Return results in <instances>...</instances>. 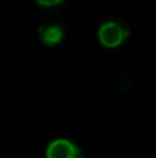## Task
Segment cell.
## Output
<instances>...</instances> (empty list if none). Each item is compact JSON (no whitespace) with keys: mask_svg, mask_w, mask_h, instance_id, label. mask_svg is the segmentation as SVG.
Instances as JSON below:
<instances>
[{"mask_svg":"<svg viewBox=\"0 0 156 158\" xmlns=\"http://www.w3.org/2000/svg\"><path fill=\"white\" fill-rule=\"evenodd\" d=\"M126 35H127L126 29L116 22H106L100 26V31H98L100 42L107 48L119 46L124 42Z\"/></svg>","mask_w":156,"mask_h":158,"instance_id":"6da1fadb","label":"cell"},{"mask_svg":"<svg viewBox=\"0 0 156 158\" xmlns=\"http://www.w3.org/2000/svg\"><path fill=\"white\" fill-rule=\"evenodd\" d=\"M78 157V149L74 143L67 140L52 141L46 151V158H75Z\"/></svg>","mask_w":156,"mask_h":158,"instance_id":"7a4b0ae2","label":"cell"},{"mask_svg":"<svg viewBox=\"0 0 156 158\" xmlns=\"http://www.w3.org/2000/svg\"><path fill=\"white\" fill-rule=\"evenodd\" d=\"M40 35H42V40L46 45L52 46V45H57L63 39V31L58 26H49L46 29H40Z\"/></svg>","mask_w":156,"mask_h":158,"instance_id":"3957f363","label":"cell"},{"mask_svg":"<svg viewBox=\"0 0 156 158\" xmlns=\"http://www.w3.org/2000/svg\"><path fill=\"white\" fill-rule=\"evenodd\" d=\"M63 0H37L38 5L42 6H55V5H60Z\"/></svg>","mask_w":156,"mask_h":158,"instance_id":"277c9868","label":"cell"},{"mask_svg":"<svg viewBox=\"0 0 156 158\" xmlns=\"http://www.w3.org/2000/svg\"><path fill=\"white\" fill-rule=\"evenodd\" d=\"M75 158H81V157H80V155H78V157H75Z\"/></svg>","mask_w":156,"mask_h":158,"instance_id":"5b68a950","label":"cell"}]
</instances>
